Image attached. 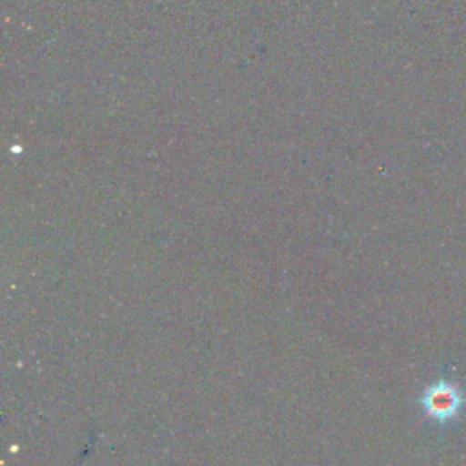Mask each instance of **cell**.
<instances>
[{
  "label": "cell",
  "instance_id": "6da1fadb",
  "mask_svg": "<svg viewBox=\"0 0 466 466\" xmlns=\"http://www.w3.org/2000/svg\"><path fill=\"white\" fill-rule=\"evenodd\" d=\"M462 391L450 380H439L428 386L420 397L422 410L437 422H448L462 408Z\"/></svg>",
  "mask_w": 466,
  "mask_h": 466
}]
</instances>
